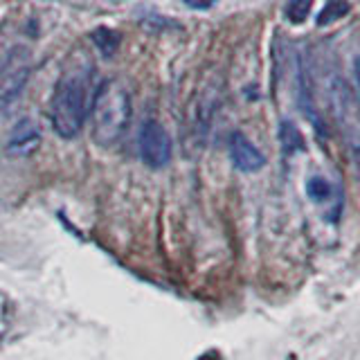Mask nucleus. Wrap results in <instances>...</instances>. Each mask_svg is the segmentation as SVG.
Returning <instances> with one entry per match:
<instances>
[{
  "mask_svg": "<svg viewBox=\"0 0 360 360\" xmlns=\"http://www.w3.org/2000/svg\"><path fill=\"white\" fill-rule=\"evenodd\" d=\"M93 95V65L88 61H75L68 65L50 99V122L61 138L70 140L84 129Z\"/></svg>",
  "mask_w": 360,
  "mask_h": 360,
  "instance_id": "1",
  "label": "nucleus"
},
{
  "mask_svg": "<svg viewBox=\"0 0 360 360\" xmlns=\"http://www.w3.org/2000/svg\"><path fill=\"white\" fill-rule=\"evenodd\" d=\"M93 140L99 146H112L122 140L131 124V95L120 79H106L95 88L90 104Z\"/></svg>",
  "mask_w": 360,
  "mask_h": 360,
  "instance_id": "2",
  "label": "nucleus"
},
{
  "mask_svg": "<svg viewBox=\"0 0 360 360\" xmlns=\"http://www.w3.org/2000/svg\"><path fill=\"white\" fill-rule=\"evenodd\" d=\"M140 155L146 167L162 169L172 162V138L155 120H146L138 135Z\"/></svg>",
  "mask_w": 360,
  "mask_h": 360,
  "instance_id": "3",
  "label": "nucleus"
},
{
  "mask_svg": "<svg viewBox=\"0 0 360 360\" xmlns=\"http://www.w3.org/2000/svg\"><path fill=\"white\" fill-rule=\"evenodd\" d=\"M30 77V61H27V54L25 52H14L5 61L3 70H0V106L9 104L14 99L22 86H25Z\"/></svg>",
  "mask_w": 360,
  "mask_h": 360,
  "instance_id": "4",
  "label": "nucleus"
},
{
  "mask_svg": "<svg viewBox=\"0 0 360 360\" xmlns=\"http://www.w3.org/2000/svg\"><path fill=\"white\" fill-rule=\"evenodd\" d=\"M230 155H232L234 167L248 174L259 172V169H264L266 165V155L239 131L232 133V138H230Z\"/></svg>",
  "mask_w": 360,
  "mask_h": 360,
  "instance_id": "5",
  "label": "nucleus"
},
{
  "mask_svg": "<svg viewBox=\"0 0 360 360\" xmlns=\"http://www.w3.org/2000/svg\"><path fill=\"white\" fill-rule=\"evenodd\" d=\"M331 97H333V106H335L338 120H340L342 129L352 131V142H356V101H354L352 88H349L340 77L333 79Z\"/></svg>",
  "mask_w": 360,
  "mask_h": 360,
  "instance_id": "6",
  "label": "nucleus"
},
{
  "mask_svg": "<svg viewBox=\"0 0 360 360\" xmlns=\"http://www.w3.org/2000/svg\"><path fill=\"white\" fill-rule=\"evenodd\" d=\"M39 146V131L34 129V124L30 120H22L16 124L14 133L7 142V151L11 155H27Z\"/></svg>",
  "mask_w": 360,
  "mask_h": 360,
  "instance_id": "7",
  "label": "nucleus"
},
{
  "mask_svg": "<svg viewBox=\"0 0 360 360\" xmlns=\"http://www.w3.org/2000/svg\"><path fill=\"white\" fill-rule=\"evenodd\" d=\"M93 41L99 45V50L104 52L106 56H110L112 52L117 50V45H120V37L115 32H110V30H97L93 34Z\"/></svg>",
  "mask_w": 360,
  "mask_h": 360,
  "instance_id": "8",
  "label": "nucleus"
},
{
  "mask_svg": "<svg viewBox=\"0 0 360 360\" xmlns=\"http://www.w3.org/2000/svg\"><path fill=\"white\" fill-rule=\"evenodd\" d=\"M347 11H349L347 3H326L324 9L320 11L318 25H329V22H335L338 18H342Z\"/></svg>",
  "mask_w": 360,
  "mask_h": 360,
  "instance_id": "9",
  "label": "nucleus"
},
{
  "mask_svg": "<svg viewBox=\"0 0 360 360\" xmlns=\"http://www.w3.org/2000/svg\"><path fill=\"white\" fill-rule=\"evenodd\" d=\"M307 191H309V196H311L313 200H318V202L331 198V185L326 183L324 178H318V176L311 178L309 183H307Z\"/></svg>",
  "mask_w": 360,
  "mask_h": 360,
  "instance_id": "10",
  "label": "nucleus"
},
{
  "mask_svg": "<svg viewBox=\"0 0 360 360\" xmlns=\"http://www.w3.org/2000/svg\"><path fill=\"white\" fill-rule=\"evenodd\" d=\"M309 11H311V3H307V0H297V3H290L286 7V14L292 22H302L309 16Z\"/></svg>",
  "mask_w": 360,
  "mask_h": 360,
  "instance_id": "11",
  "label": "nucleus"
},
{
  "mask_svg": "<svg viewBox=\"0 0 360 360\" xmlns=\"http://www.w3.org/2000/svg\"><path fill=\"white\" fill-rule=\"evenodd\" d=\"M0 110H3V106H0Z\"/></svg>",
  "mask_w": 360,
  "mask_h": 360,
  "instance_id": "12",
  "label": "nucleus"
}]
</instances>
